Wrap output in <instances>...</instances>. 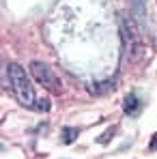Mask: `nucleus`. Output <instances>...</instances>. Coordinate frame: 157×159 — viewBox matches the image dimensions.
Segmentation results:
<instances>
[{"instance_id": "obj_1", "label": "nucleus", "mask_w": 157, "mask_h": 159, "mask_svg": "<svg viewBox=\"0 0 157 159\" xmlns=\"http://www.w3.org/2000/svg\"><path fill=\"white\" fill-rule=\"evenodd\" d=\"M7 73H9V84H11L17 101L26 107H32V103H37L35 101V88H32V84L28 80L26 71L17 62H9L7 65Z\"/></svg>"}, {"instance_id": "obj_2", "label": "nucleus", "mask_w": 157, "mask_h": 159, "mask_svg": "<svg viewBox=\"0 0 157 159\" xmlns=\"http://www.w3.org/2000/svg\"><path fill=\"white\" fill-rule=\"evenodd\" d=\"M28 69H30V75L37 80L43 88H50L52 93L60 95V88H62V86H60V80L54 75V71L45 65V62H41V60H32Z\"/></svg>"}, {"instance_id": "obj_3", "label": "nucleus", "mask_w": 157, "mask_h": 159, "mask_svg": "<svg viewBox=\"0 0 157 159\" xmlns=\"http://www.w3.org/2000/svg\"><path fill=\"white\" fill-rule=\"evenodd\" d=\"M129 7H131V11H133V15L138 17V22H144V17H146L144 0H129Z\"/></svg>"}, {"instance_id": "obj_4", "label": "nucleus", "mask_w": 157, "mask_h": 159, "mask_svg": "<svg viewBox=\"0 0 157 159\" xmlns=\"http://www.w3.org/2000/svg\"><path fill=\"white\" fill-rule=\"evenodd\" d=\"M140 110V101H138V97L131 93L129 97L125 99V114H136Z\"/></svg>"}, {"instance_id": "obj_5", "label": "nucleus", "mask_w": 157, "mask_h": 159, "mask_svg": "<svg viewBox=\"0 0 157 159\" xmlns=\"http://www.w3.org/2000/svg\"><path fill=\"white\" fill-rule=\"evenodd\" d=\"M80 129L78 127H62V142L65 144H71L73 140H78Z\"/></svg>"}, {"instance_id": "obj_6", "label": "nucleus", "mask_w": 157, "mask_h": 159, "mask_svg": "<svg viewBox=\"0 0 157 159\" xmlns=\"http://www.w3.org/2000/svg\"><path fill=\"white\" fill-rule=\"evenodd\" d=\"M35 107H37L39 112H48V110H50V101H48V99H39Z\"/></svg>"}, {"instance_id": "obj_7", "label": "nucleus", "mask_w": 157, "mask_h": 159, "mask_svg": "<svg viewBox=\"0 0 157 159\" xmlns=\"http://www.w3.org/2000/svg\"><path fill=\"white\" fill-rule=\"evenodd\" d=\"M112 133H114V127H110V129H108V131H105L104 135H101V138H99V142H101V144H108V142H110V140H108V138H110V135H112Z\"/></svg>"}]
</instances>
